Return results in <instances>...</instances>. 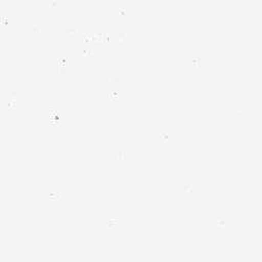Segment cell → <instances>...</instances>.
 <instances>
[{
	"mask_svg": "<svg viewBox=\"0 0 262 262\" xmlns=\"http://www.w3.org/2000/svg\"><path fill=\"white\" fill-rule=\"evenodd\" d=\"M107 79H108V82H109V83H117V81H118V75H116V74H114V73H111V74H108Z\"/></svg>",
	"mask_w": 262,
	"mask_h": 262,
	"instance_id": "obj_1",
	"label": "cell"
},
{
	"mask_svg": "<svg viewBox=\"0 0 262 262\" xmlns=\"http://www.w3.org/2000/svg\"><path fill=\"white\" fill-rule=\"evenodd\" d=\"M158 139H159L160 142H164V141H166L168 139V136L166 134H164V133H161V134H159Z\"/></svg>",
	"mask_w": 262,
	"mask_h": 262,
	"instance_id": "obj_2",
	"label": "cell"
},
{
	"mask_svg": "<svg viewBox=\"0 0 262 262\" xmlns=\"http://www.w3.org/2000/svg\"><path fill=\"white\" fill-rule=\"evenodd\" d=\"M124 156H125V151L123 149L117 150V158L122 159V158H124Z\"/></svg>",
	"mask_w": 262,
	"mask_h": 262,
	"instance_id": "obj_3",
	"label": "cell"
},
{
	"mask_svg": "<svg viewBox=\"0 0 262 262\" xmlns=\"http://www.w3.org/2000/svg\"><path fill=\"white\" fill-rule=\"evenodd\" d=\"M40 31H41V26H39V25H34V26H33V32L38 33V32H40Z\"/></svg>",
	"mask_w": 262,
	"mask_h": 262,
	"instance_id": "obj_4",
	"label": "cell"
},
{
	"mask_svg": "<svg viewBox=\"0 0 262 262\" xmlns=\"http://www.w3.org/2000/svg\"><path fill=\"white\" fill-rule=\"evenodd\" d=\"M8 105H9V107H11V108L15 107V106H16V100L12 99V100H11V101L8 103Z\"/></svg>",
	"mask_w": 262,
	"mask_h": 262,
	"instance_id": "obj_5",
	"label": "cell"
},
{
	"mask_svg": "<svg viewBox=\"0 0 262 262\" xmlns=\"http://www.w3.org/2000/svg\"><path fill=\"white\" fill-rule=\"evenodd\" d=\"M83 54H84L85 56H87V57H90V56L92 55V51H91V50H87V49H86V50H84V51H83Z\"/></svg>",
	"mask_w": 262,
	"mask_h": 262,
	"instance_id": "obj_6",
	"label": "cell"
},
{
	"mask_svg": "<svg viewBox=\"0 0 262 262\" xmlns=\"http://www.w3.org/2000/svg\"><path fill=\"white\" fill-rule=\"evenodd\" d=\"M118 13H119V15H125L126 11H125V9L120 8V9H118Z\"/></svg>",
	"mask_w": 262,
	"mask_h": 262,
	"instance_id": "obj_7",
	"label": "cell"
},
{
	"mask_svg": "<svg viewBox=\"0 0 262 262\" xmlns=\"http://www.w3.org/2000/svg\"><path fill=\"white\" fill-rule=\"evenodd\" d=\"M116 97H117V93H115V92L109 94V98H111V99H114V98H116Z\"/></svg>",
	"mask_w": 262,
	"mask_h": 262,
	"instance_id": "obj_8",
	"label": "cell"
},
{
	"mask_svg": "<svg viewBox=\"0 0 262 262\" xmlns=\"http://www.w3.org/2000/svg\"><path fill=\"white\" fill-rule=\"evenodd\" d=\"M67 32H68V33H70V32H76V29H71V28H69V29H67Z\"/></svg>",
	"mask_w": 262,
	"mask_h": 262,
	"instance_id": "obj_9",
	"label": "cell"
}]
</instances>
